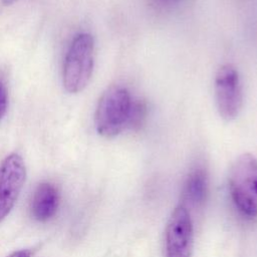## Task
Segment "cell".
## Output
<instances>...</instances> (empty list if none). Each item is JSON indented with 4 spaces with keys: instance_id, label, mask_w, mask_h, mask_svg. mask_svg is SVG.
<instances>
[{
    "instance_id": "cell-1",
    "label": "cell",
    "mask_w": 257,
    "mask_h": 257,
    "mask_svg": "<svg viewBox=\"0 0 257 257\" xmlns=\"http://www.w3.org/2000/svg\"><path fill=\"white\" fill-rule=\"evenodd\" d=\"M229 189L238 210L246 217L257 216V159L249 154L240 155L229 172Z\"/></svg>"
},
{
    "instance_id": "cell-2",
    "label": "cell",
    "mask_w": 257,
    "mask_h": 257,
    "mask_svg": "<svg viewBox=\"0 0 257 257\" xmlns=\"http://www.w3.org/2000/svg\"><path fill=\"white\" fill-rule=\"evenodd\" d=\"M132 97L121 85H110L99 97L94 114L97 133L104 138L119 135L127 123Z\"/></svg>"
},
{
    "instance_id": "cell-3",
    "label": "cell",
    "mask_w": 257,
    "mask_h": 257,
    "mask_svg": "<svg viewBox=\"0 0 257 257\" xmlns=\"http://www.w3.org/2000/svg\"><path fill=\"white\" fill-rule=\"evenodd\" d=\"M94 42L88 33L76 35L65 56L62 81L70 93L83 90L89 82L93 70Z\"/></svg>"
},
{
    "instance_id": "cell-4",
    "label": "cell",
    "mask_w": 257,
    "mask_h": 257,
    "mask_svg": "<svg viewBox=\"0 0 257 257\" xmlns=\"http://www.w3.org/2000/svg\"><path fill=\"white\" fill-rule=\"evenodd\" d=\"M214 94L219 115L226 121L235 119L242 108L243 94L239 72L234 65L225 63L218 68Z\"/></svg>"
},
{
    "instance_id": "cell-5",
    "label": "cell",
    "mask_w": 257,
    "mask_h": 257,
    "mask_svg": "<svg viewBox=\"0 0 257 257\" xmlns=\"http://www.w3.org/2000/svg\"><path fill=\"white\" fill-rule=\"evenodd\" d=\"M25 179L23 159L14 153L7 156L0 166V222L14 207Z\"/></svg>"
},
{
    "instance_id": "cell-6",
    "label": "cell",
    "mask_w": 257,
    "mask_h": 257,
    "mask_svg": "<svg viewBox=\"0 0 257 257\" xmlns=\"http://www.w3.org/2000/svg\"><path fill=\"white\" fill-rule=\"evenodd\" d=\"M193 224L186 207L180 205L172 213L166 229L167 257H191Z\"/></svg>"
},
{
    "instance_id": "cell-7",
    "label": "cell",
    "mask_w": 257,
    "mask_h": 257,
    "mask_svg": "<svg viewBox=\"0 0 257 257\" xmlns=\"http://www.w3.org/2000/svg\"><path fill=\"white\" fill-rule=\"evenodd\" d=\"M59 193L57 188L50 183H41L35 189L30 212L33 219L45 222L54 217L59 206Z\"/></svg>"
},
{
    "instance_id": "cell-8",
    "label": "cell",
    "mask_w": 257,
    "mask_h": 257,
    "mask_svg": "<svg viewBox=\"0 0 257 257\" xmlns=\"http://www.w3.org/2000/svg\"><path fill=\"white\" fill-rule=\"evenodd\" d=\"M207 189L208 179L206 172L202 168H196L186 179L183 190V201L190 206L198 207L204 203Z\"/></svg>"
},
{
    "instance_id": "cell-9",
    "label": "cell",
    "mask_w": 257,
    "mask_h": 257,
    "mask_svg": "<svg viewBox=\"0 0 257 257\" xmlns=\"http://www.w3.org/2000/svg\"><path fill=\"white\" fill-rule=\"evenodd\" d=\"M147 104L142 99H132L126 127L138 131L142 128L147 119Z\"/></svg>"
},
{
    "instance_id": "cell-10",
    "label": "cell",
    "mask_w": 257,
    "mask_h": 257,
    "mask_svg": "<svg viewBox=\"0 0 257 257\" xmlns=\"http://www.w3.org/2000/svg\"><path fill=\"white\" fill-rule=\"evenodd\" d=\"M7 104H8V96H7V90L5 85L0 81V120L4 116L7 110Z\"/></svg>"
},
{
    "instance_id": "cell-11",
    "label": "cell",
    "mask_w": 257,
    "mask_h": 257,
    "mask_svg": "<svg viewBox=\"0 0 257 257\" xmlns=\"http://www.w3.org/2000/svg\"><path fill=\"white\" fill-rule=\"evenodd\" d=\"M7 257H31V251L30 250H17L13 253H11L9 256Z\"/></svg>"
},
{
    "instance_id": "cell-12",
    "label": "cell",
    "mask_w": 257,
    "mask_h": 257,
    "mask_svg": "<svg viewBox=\"0 0 257 257\" xmlns=\"http://www.w3.org/2000/svg\"><path fill=\"white\" fill-rule=\"evenodd\" d=\"M154 1L161 6H170V5L179 3L181 0H154Z\"/></svg>"
},
{
    "instance_id": "cell-13",
    "label": "cell",
    "mask_w": 257,
    "mask_h": 257,
    "mask_svg": "<svg viewBox=\"0 0 257 257\" xmlns=\"http://www.w3.org/2000/svg\"><path fill=\"white\" fill-rule=\"evenodd\" d=\"M2 2H3V4H5V5H10V4H12L13 2H15L16 0H1Z\"/></svg>"
}]
</instances>
